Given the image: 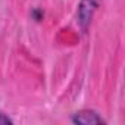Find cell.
<instances>
[{"instance_id": "6da1fadb", "label": "cell", "mask_w": 125, "mask_h": 125, "mask_svg": "<svg viewBox=\"0 0 125 125\" xmlns=\"http://www.w3.org/2000/svg\"><path fill=\"white\" fill-rule=\"evenodd\" d=\"M99 2L100 0H81L80 9H78V22L83 28H85L88 22L91 21L93 12L99 6Z\"/></svg>"}, {"instance_id": "3957f363", "label": "cell", "mask_w": 125, "mask_h": 125, "mask_svg": "<svg viewBox=\"0 0 125 125\" xmlns=\"http://www.w3.org/2000/svg\"><path fill=\"white\" fill-rule=\"evenodd\" d=\"M12 121L8 118V116H5L3 113H0V124H10Z\"/></svg>"}, {"instance_id": "7a4b0ae2", "label": "cell", "mask_w": 125, "mask_h": 125, "mask_svg": "<svg viewBox=\"0 0 125 125\" xmlns=\"http://www.w3.org/2000/svg\"><path fill=\"white\" fill-rule=\"evenodd\" d=\"M72 122L83 124V125H88V124H102L104 121H103L102 116H99L93 110H83V112H78V113H75L72 116Z\"/></svg>"}]
</instances>
